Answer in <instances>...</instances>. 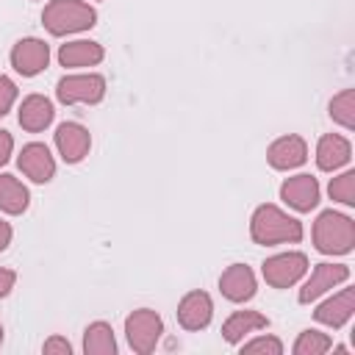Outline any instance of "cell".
I'll use <instances>...</instances> for the list:
<instances>
[{"label": "cell", "instance_id": "cell-1", "mask_svg": "<svg viewBox=\"0 0 355 355\" xmlns=\"http://www.w3.org/2000/svg\"><path fill=\"white\" fill-rule=\"evenodd\" d=\"M250 236L255 244L272 247V244H294L302 239V222L280 211L277 205L266 202L252 211L250 219Z\"/></svg>", "mask_w": 355, "mask_h": 355}, {"label": "cell", "instance_id": "cell-2", "mask_svg": "<svg viewBox=\"0 0 355 355\" xmlns=\"http://www.w3.org/2000/svg\"><path fill=\"white\" fill-rule=\"evenodd\" d=\"M42 25L53 36L80 33L97 25V11L83 0H50L42 11Z\"/></svg>", "mask_w": 355, "mask_h": 355}, {"label": "cell", "instance_id": "cell-3", "mask_svg": "<svg viewBox=\"0 0 355 355\" xmlns=\"http://www.w3.org/2000/svg\"><path fill=\"white\" fill-rule=\"evenodd\" d=\"M313 244L324 255H347L355 247V222L338 211H322L313 222Z\"/></svg>", "mask_w": 355, "mask_h": 355}, {"label": "cell", "instance_id": "cell-4", "mask_svg": "<svg viewBox=\"0 0 355 355\" xmlns=\"http://www.w3.org/2000/svg\"><path fill=\"white\" fill-rule=\"evenodd\" d=\"M161 333H164V319L150 308H139L125 319V338H128L130 349L139 355H150L155 349Z\"/></svg>", "mask_w": 355, "mask_h": 355}, {"label": "cell", "instance_id": "cell-5", "mask_svg": "<svg viewBox=\"0 0 355 355\" xmlns=\"http://www.w3.org/2000/svg\"><path fill=\"white\" fill-rule=\"evenodd\" d=\"M55 97L64 105H75V103H86L94 105L105 97V78L97 72L89 75H64L55 83Z\"/></svg>", "mask_w": 355, "mask_h": 355}, {"label": "cell", "instance_id": "cell-6", "mask_svg": "<svg viewBox=\"0 0 355 355\" xmlns=\"http://www.w3.org/2000/svg\"><path fill=\"white\" fill-rule=\"evenodd\" d=\"M261 272L272 288H288V286L300 283L302 275L308 272V258H305V252H280V255L266 258Z\"/></svg>", "mask_w": 355, "mask_h": 355}, {"label": "cell", "instance_id": "cell-7", "mask_svg": "<svg viewBox=\"0 0 355 355\" xmlns=\"http://www.w3.org/2000/svg\"><path fill=\"white\" fill-rule=\"evenodd\" d=\"M50 64V47L47 42L42 39H19L14 47H11V67L22 75V78H33L39 75L44 67Z\"/></svg>", "mask_w": 355, "mask_h": 355}, {"label": "cell", "instance_id": "cell-8", "mask_svg": "<svg viewBox=\"0 0 355 355\" xmlns=\"http://www.w3.org/2000/svg\"><path fill=\"white\" fill-rule=\"evenodd\" d=\"M344 280H349V266L347 263H316L313 272H311V277L300 288V297L297 300L302 305H308V302H313L316 297H322L324 291L336 288Z\"/></svg>", "mask_w": 355, "mask_h": 355}, {"label": "cell", "instance_id": "cell-9", "mask_svg": "<svg viewBox=\"0 0 355 355\" xmlns=\"http://www.w3.org/2000/svg\"><path fill=\"white\" fill-rule=\"evenodd\" d=\"M280 200L300 211V214H308L319 205V183L316 178L311 175H294V178H286L283 186H280Z\"/></svg>", "mask_w": 355, "mask_h": 355}, {"label": "cell", "instance_id": "cell-10", "mask_svg": "<svg viewBox=\"0 0 355 355\" xmlns=\"http://www.w3.org/2000/svg\"><path fill=\"white\" fill-rule=\"evenodd\" d=\"M266 158H269V166H272V169L288 172V169H297V166L305 164V158H308V144H305L302 136L288 133V136H280V139H275V141L269 144Z\"/></svg>", "mask_w": 355, "mask_h": 355}, {"label": "cell", "instance_id": "cell-11", "mask_svg": "<svg viewBox=\"0 0 355 355\" xmlns=\"http://www.w3.org/2000/svg\"><path fill=\"white\" fill-rule=\"evenodd\" d=\"M55 147L67 164H78L89 155L92 136L80 122H61L55 130Z\"/></svg>", "mask_w": 355, "mask_h": 355}, {"label": "cell", "instance_id": "cell-12", "mask_svg": "<svg viewBox=\"0 0 355 355\" xmlns=\"http://www.w3.org/2000/svg\"><path fill=\"white\" fill-rule=\"evenodd\" d=\"M17 164H19L22 175L31 178L33 183H47L55 175V161H53L47 144H42V141L25 144L22 153H19V158H17Z\"/></svg>", "mask_w": 355, "mask_h": 355}, {"label": "cell", "instance_id": "cell-13", "mask_svg": "<svg viewBox=\"0 0 355 355\" xmlns=\"http://www.w3.org/2000/svg\"><path fill=\"white\" fill-rule=\"evenodd\" d=\"M255 288H258V283H255V275H252V269L247 263H230L222 272V277H219V291L230 302H247V300H252L255 297Z\"/></svg>", "mask_w": 355, "mask_h": 355}, {"label": "cell", "instance_id": "cell-14", "mask_svg": "<svg viewBox=\"0 0 355 355\" xmlns=\"http://www.w3.org/2000/svg\"><path fill=\"white\" fill-rule=\"evenodd\" d=\"M214 316V302L205 291H189L178 302V322L183 330H202L211 324Z\"/></svg>", "mask_w": 355, "mask_h": 355}, {"label": "cell", "instance_id": "cell-15", "mask_svg": "<svg viewBox=\"0 0 355 355\" xmlns=\"http://www.w3.org/2000/svg\"><path fill=\"white\" fill-rule=\"evenodd\" d=\"M355 313V288H341L338 294H333L330 300H324L316 311H313V319L319 324H327L333 330L344 327Z\"/></svg>", "mask_w": 355, "mask_h": 355}, {"label": "cell", "instance_id": "cell-16", "mask_svg": "<svg viewBox=\"0 0 355 355\" xmlns=\"http://www.w3.org/2000/svg\"><path fill=\"white\" fill-rule=\"evenodd\" d=\"M349 158H352V147H349V141L344 136L327 133V136L319 139V144H316V166L322 172H336L344 164H349Z\"/></svg>", "mask_w": 355, "mask_h": 355}, {"label": "cell", "instance_id": "cell-17", "mask_svg": "<svg viewBox=\"0 0 355 355\" xmlns=\"http://www.w3.org/2000/svg\"><path fill=\"white\" fill-rule=\"evenodd\" d=\"M53 116H55L53 103H50L44 94H28V97L22 100V105H19V114H17L19 125H22L28 133L44 130V128L53 122Z\"/></svg>", "mask_w": 355, "mask_h": 355}, {"label": "cell", "instance_id": "cell-18", "mask_svg": "<svg viewBox=\"0 0 355 355\" xmlns=\"http://www.w3.org/2000/svg\"><path fill=\"white\" fill-rule=\"evenodd\" d=\"M263 327H269V319H266L261 311H236V313H230V316L225 319V324H222V338H225L227 344H241L250 333L263 330Z\"/></svg>", "mask_w": 355, "mask_h": 355}, {"label": "cell", "instance_id": "cell-19", "mask_svg": "<svg viewBox=\"0 0 355 355\" xmlns=\"http://www.w3.org/2000/svg\"><path fill=\"white\" fill-rule=\"evenodd\" d=\"M103 44L97 42H86V39H78V42H67L58 47V64L61 67H94L103 61Z\"/></svg>", "mask_w": 355, "mask_h": 355}, {"label": "cell", "instance_id": "cell-20", "mask_svg": "<svg viewBox=\"0 0 355 355\" xmlns=\"http://www.w3.org/2000/svg\"><path fill=\"white\" fill-rule=\"evenodd\" d=\"M83 352L86 355H114L116 352V338L108 322H92L83 330Z\"/></svg>", "mask_w": 355, "mask_h": 355}, {"label": "cell", "instance_id": "cell-21", "mask_svg": "<svg viewBox=\"0 0 355 355\" xmlns=\"http://www.w3.org/2000/svg\"><path fill=\"white\" fill-rule=\"evenodd\" d=\"M28 202H31L28 189L14 175H0V211L17 216L28 208Z\"/></svg>", "mask_w": 355, "mask_h": 355}, {"label": "cell", "instance_id": "cell-22", "mask_svg": "<svg viewBox=\"0 0 355 355\" xmlns=\"http://www.w3.org/2000/svg\"><path fill=\"white\" fill-rule=\"evenodd\" d=\"M330 119L347 130L355 128V89H344L330 100Z\"/></svg>", "mask_w": 355, "mask_h": 355}, {"label": "cell", "instance_id": "cell-23", "mask_svg": "<svg viewBox=\"0 0 355 355\" xmlns=\"http://www.w3.org/2000/svg\"><path fill=\"white\" fill-rule=\"evenodd\" d=\"M291 349H294V355H324L333 349V341H330V336H324L319 330H302Z\"/></svg>", "mask_w": 355, "mask_h": 355}, {"label": "cell", "instance_id": "cell-24", "mask_svg": "<svg viewBox=\"0 0 355 355\" xmlns=\"http://www.w3.org/2000/svg\"><path fill=\"white\" fill-rule=\"evenodd\" d=\"M327 191H330V200H338L344 205H355V172H344V175L333 178Z\"/></svg>", "mask_w": 355, "mask_h": 355}, {"label": "cell", "instance_id": "cell-25", "mask_svg": "<svg viewBox=\"0 0 355 355\" xmlns=\"http://www.w3.org/2000/svg\"><path fill=\"white\" fill-rule=\"evenodd\" d=\"M241 352H266V355H280L283 352V344L280 338L275 336H261V338H252V341H241Z\"/></svg>", "mask_w": 355, "mask_h": 355}, {"label": "cell", "instance_id": "cell-26", "mask_svg": "<svg viewBox=\"0 0 355 355\" xmlns=\"http://www.w3.org/2000/svg\"><path fill=\"white\" fill-rule=\"evenodd\" d=\"M14 100H17V83L8 75H0V116L11 111Z\"/></svg>", "mask_w": 355, "mask_h": 355}, {"label": "cell", "instance_id": "cell-27", "mask_svg": "<svg viewBox=\"0 0 355 355\" xmlns=\"http://www.w3.org/2000/svg\"><path fill=\"white\" fill-rule=\"evenodd\" d=\"M42 352H47V355H69L72 352V344L67 341V338H61V336H53V338H47L44 341V347H42Z\"/></svg>", "mask_w": 355, "mask_h": 355}, {"label": "cell", "instance_id": "cell-28", "mask_svg": "<svg viewBox=\"0 0 355 355\" xmlns=\"http://www.w3.org/2000/svg\"><path fill=\"white\" fill-rule=\"evenodd\" d=\"M11 150H14V139H11V133H8V130H3V128H0V166L11 158Z\"/></svg>", "mask_w": 355, "mask_h": 355}, {"label": "cell", "instance_id": "cell-29", "mask_svg": "<svg viewBox=\"0 0 355 355\" xmlns=\"http://www.w3.org/2000/svg\"><path fill=\"white\" fill-rule=\"evenodd\" d=\"M17 283V272L14 269H3L0 266V297H6Z\"/></svg>", "mask_w": 355, "mask_h": 355}, {"label": "cell", "instance_id": "cell-30", "mask_svg": "<svg viewBox=\"0 0 355 355\" xmlns=\"http://www.w3.org/2000/svg\"><path fill=\"white\" fill-rule=\"evenodd\" d=\"M8 244H11V225L0 219V252H3Z\"/></svg>", "mask_w": 355, "mask_h": 355}, {"label": "cell", "instance_id": "cell-31", "mask_svg": "<svg viewBox=\"0 0 355 355\" xmlns=\"http://www.w3.org/2000/svg\"><path fill=\"white\" fill-rule=\"evenodd\" d=\"M0 344H3V324H0Z\"/></svg>", "mask_w": 355, "mask_h": 355}]
</instances>
